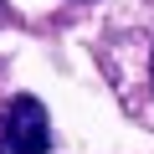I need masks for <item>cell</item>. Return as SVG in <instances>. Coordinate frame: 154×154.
<instances>
[{"instance_id":"6da1fadb","label":"cell","mask_w":154,"mask_h":154,"mask_svg":"<svg viewBox=\"0 0 154 154\" xmlns=\"http://www.w3.org/2000/svg\"><path fill=\"white\" fill-rule=\"evenodd\" d=\"M51 149V113L41 98L16 93L11 103H0V154H46Z\"/></svg>"},{"instance_id":"7a4b0ae2","label":"cell","mask_w":154,"mask_h":154,"mask_svg":"<svg viewBox=\"0 0 154 154\" xmlns=\"http://www.w3.org/2000/svg\"><path fill=\"white\" fill-rule=\"evenodd\" d=\"M149 82H154V57H149Z\"/></svg>"}]
</instances>
